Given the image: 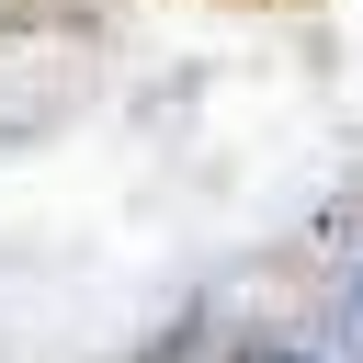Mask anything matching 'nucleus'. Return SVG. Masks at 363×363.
<instances>
[]
</instances>
